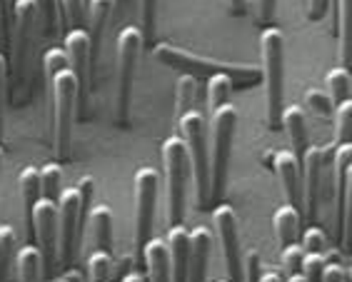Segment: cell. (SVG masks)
<instances>
[{"label":"cell","instance_id":"obj_1","mask_svg":"<svg viewBox=\"0 0 352 282\" xmlns=\"http://www.w3.org/2000/svg\"><path fill=\"white\" fill-rule=\"evenodd\" d=\"M43 70L53 93V138L58 160L70 158V140H73V120L78 110V80H75L65 50L50 47L43 55Z\"/></svg>","mask_w":352,"mask_h":282},{"label":"cell","instance_id":"obj_2","mask_svg":"<svg viewBox=\"0 0 352 282\" xmlns=\"http://www.w3.org/2000/svg\"><path fill=\"white\" fill-rule=\"evenodd\" d=\"M153 55L157 61L168 67H175L183 75H192V78H230L237 85H252V83L260 80V70L258 67H248V65H232V63H220L210 61V58H200V55H192L183 47H175L170 43H157L153 47Z\"/></svg>","mask_w":352,"mask_h":282},{"label":"cell","instance_id":"obj_3","mask_svg":"<svg viewBox=\"0 0 352 282\" xmlns=\"http://www.w3.org/2000/svg\"><path fill=\"white\" fill-rule=\"evenodd\" d=\"M265 80V120L267 128L278 130L283 125V98H285V35L278 28H265L260 35Z\"/></svg>","mask_w":352,"mask_h":282},{"label":"cell","instance_id":"obj_4","mask_svg":"<svg viewBox=\"0 0 352 282\" xmlns=\"http://www.w3.org/2000/svg\"><path fill=\"white\" fill-rule=\"evenodd\" d=\"M90 195H93V177H82L75 188L60 193L58 200V257L60 265L70 268L80 250L82 237V215L88 208Z\"/></svg>","mask_w":352,"mask_h":282},{"label":"cell","instance_id":"obj_5","mask_svg":"<svg viewBox=\"0 0 352 282\" xmlns=\"http://www.w3.org/2000/svg\"><path fill=\"white\" fill-rule=\"evenodd\" d=\"M177 128H180V138L188 148L197 205L205 208V205H210V148H208L205 118L197 110H190L183 118H177Z\"/></svg>","mask_w":352,"mask_h":282},{"label":"cell","instance_id":"obj_6","mask_svg":"<svg viewBox=\"0 0 352 282\" xmlns=\"http://www.w3.org/2000/svg\"><path fill=\"white\" fill-rule=\"evenodd\" d=\"M237 125V110L230 102L217 108L210 118V202H223L228 162H230L232 135Z\"/></svg>","mask_w":352,"mask_h":282},{"label":"cell","instance_id":"obj_7","mask_svg":"<svg viewBox=\"0 0 352 282\" xmlns=\"http://www.w3.org/2000/svg\"><path fill=\"white\" fill-rule=\"evenodd\" d=\"M142 30L138 25H125L118 33V122L128 125L133 80H135L138 61L142 50Z\"/></svg>","mask_w":352,"mask_h":282},{"label":"cell","instance_id":"obj_8","mask_svg":"<svg viewBox=\"0 0 352 282\" xmlns=\"http://www.w3.org/2000/svg\"><path fill=\"white\" fill-rule=\"evenodd\" d=\"M165 175H168V220L173 225H183L185 215V182L190 173L188 148L180 135H173L163 142Z\"/></svg>","mask_w":352,"mask_h":282},{"label":"cell","instance_id":"obj_9","mask_svg":"<svg viewBox=\"0 0 352 282\" xmlns=\"http://www.w3.org/2000/svg\"><path fill=\"white\" fill-rule=\"evenodd\" d=\"M41 0H13V75L15 83L25 80L28 61L33 50L35 28H38Z\"/></svg>","mask_w":352,"mask_h":282},{"label":"cell","instance_id":"obj_10","mask_svg":"<svg viewBox=\"0 0 352 282\" xmlns=\"http://www.w3.org/2000/svg\"><path fill=\"white\" fill-rule=\"evenodd\" d=\"M157 170L140 168L135 173V257L142 260L145 245L153 240V215L157 200Z\"/></svg>","mask_w":352,"mask_h":282},{"label":"cell","instance_id":"obj_11","mask_svg":"<svg viewBox=\"0 0 352 282\" xmlns=\"http://www.w3.org/2000/svg\"><path fill=\"white\" fill-rule=\"evenodd\" d=\"M28 225H30V232L38 240V250H41L43 260V277L47 280L53 275L55 262H58V202L41 197L35 202Z\"/></svg>","mask_w":352,"mask_h":282},{"label":"cell","instance_id":"obj_12","mask_svg":"<svg viewBox=\"0 0 352 282\" xmlns=\"http://www.w3.org/2000/svg\"><path fill=\"white\" fill-rule=\"evenodd\" d=\"M212 222H215V232L223 248L225 265H228V275L230 282L243 280V262H240V232H237V215L232 205H215L212 210Z\"/></svg>","mask_w":352,"mask_h":282},{"label":"cell","instance_id":"obj_13","mask_svg":"<svg viewBox=\"0 0 352 282\" xmlns=\"http://www.w3.org/2000/svg\"><path fill=\"white\" fill-rule=\"evenodd\" d=\"M330 158L332 148H320L312 145L307 148L305 158H302V173H305V202H307V217L310 222L318 220L320 210V197H322V185H325V175L330 170Z\"/></svg>","mask_w":352,"mask_h":282},{"label":"cell","instance_id":"obj_14","mask_svg":"<svg viewBox=\"0 0 352 282\" xmlns=\"http://www.w3.org/2000/svg\"><path fill=\"white\" fill-rule=\"evenodd\" d=\"M65 55H68L70 70H73L75 80H78V108H80L82 115L85 98H88L90 90V35L85 28L65 33Z\"/></svg>","mask_w":352,"mask_h":282},{"label":"cell","instance_id":"obj_15","mask_svg":"<svg viewBox=\"0 0 352 282\" xmlns=\"http://www.w3.org/2000/svg\"><path fill=\"white\" fill-rule=\"evenodd\" d=\"M272 168L280 180V188H283L285 197H287V205L298 208L302 202V180H300V160L290 150H278L272 153Z\"/></svg>","mask_w":352,"mask_h":282},{"label":"cell","instance_id":"obj_16","mask_svg":"<svg viewBox=\"0 0 352 282\" xmlns=\"http://www.w3.org/2000/svg\"><path fill=\"white\" fill-rule=\"evenodd\" d=\"M118 0H88V35H90V67L93 63L100 61L102 38H105V28L113 10H116Z\"/></svg>","mask_w":352,"mask_h":282},{"label":"cell","instance_id":"obj_17","mask_svg":"<svg viewBox=\"0 0 352 282\" xmlns=\"http://www.w3.org/2000/svg\"><path fill=\"white\" fill-rule=\"evenodd\" d=\"M170 250V280L188 282V260H190V232L183 225H173L168 232Z\"/></svg>","mask_w":352,"mask_h":282},{"label":"cell","instance_id":"obj_18","mask_svg":"<svg viewBox=\"0 0 352 282\" xmlns=\"http://www.w3.org/2000/svg\"><path fill=\"white\" fill-rule=\"evenodd\" d=\"M212 237L205 228L190 230V260H188V282H205L208 257H210Z\"/></svg>","mask_w":352,"mask_h":282},{"label":"cell","instance_id":"obj_19","mask_svg":"<svg viewBox=\"0 0 352 282\" xmlns=\"http://www.w3.org/2000/svg\"><path fill=\"white\" fill-rule=\"evenodd\" d=\"M145 268H148L150 282H173L170 280V250L168 242L163 240H150L142 252Z\"/></svg>","mask_w":352,"mask_h":282},{"label":"cell","instance_id":"obj_20","mask_svg":"<svg viewBox=\"0 0 352 282\" xmlns=\"http://www.w3.org/2000/svg\"><path fill=\"white\" fill-rule=\"evenodd\" d=\"M283 125L290 135L292 150L290 153L302 160L307 153V122H305V113L300 110V105H290V108L283 110Z\"/></svg>","mask_w":352,"mask_h":282},{"label":"cell","instance_id":"obj_21","mask_svg":"<svg viewBox=\"0 0 352 282\" xmlns=\"http://www.w3.org/2000/svg\"><path fill=\"white\" fill-rule=\"evenodd\" d=\"M272 228H275V237H278L280 248H287L292 242H298L300 232V213L298 208L292 205H280L275 213H272Z\"/></svg>","mask_w":352,"mask_h":282},{"label":"cell","instance_id":"obj_22","mask_svg":"<svg viewBox=\"0 0 352 282\" xmlns=\"http://www.w3.org/2000/svg\"><path fill=\"white\" fill-rule=\"evenodd\" d=\"M90 230H93L95 237V250H102V252H110L113 250V210L108 205H93L90 208Z\"/></svg>","mask_w":352,"mask_h":282},{"label":"cell","instance_id":"obj_23","mask_svg":"<svg viewBox=\"0 0 352 282\" xmlns=\"http://www.w3.org/2000/svg\"><path fill=\"white\" fill-rule=\"evenodd\" d=\"M338 41H340V63L350 73L352 70V0H338Z\"/></svg>","mask_w":352,"mask_h":282},{"label":"cell","instance_id":"obj_24","mask_svg":"<svg viewBox=\"0 0 352 282\" xmlns=\"http://www.w3.org/2000/svg\"><path fill=\"white\" fill-rule=\"evenodd\" d=\"M15 270H18V282H41L43 280V260L38 245L28 242L18 250L15 257Z\"/></svg>","mask_w":352,"mask_h":282},{"label":"cell","instance_id":"obj_25","mask_svg":"<svg viewBox=\"0 0 352 282\" xmlns=\"http://www.w3.org/2000/svg\"><path fill=\"white\" fill-rule=\"evenodd\" d=\"M18 193H21V200L25 205V215L30 220V213H33L35 202L43 197V190H41V170L35 168V165H28V168L21 170L18 175Z\"/></svg>","mask_w":352,"mask_h":282},{"label":"cell","instance_id":"obj_26","mask_svg":"<svg viewBox=\"0 0 352 282\" xmlns=\"http://www.w3.org/2000/svg\"><path fill=\"white\" fill-rule=\"evenodd\" d=\"M58 18H60L68 30L88 28V0H53Z\"/></svg>","mask_w":352,"mask_h":282},{"label":"cell","instance_id":"obj_27","mask_svg":"<svg viewBox=\"0 0 352 282\" xmlns=\"http://www.w3.org/2000/svg\"><path fill=\"white\" fill-rule=\"evenodd\" d=\"M352 225V162L345 173V188L338 200V240H347V228Z\"/></svg>","mask_w":352,"mask_h":282},{"label":"cell","instance_id":"obj_28","mask_svg":"<svg viewBox=\"0 0 352 282\" xmlns=\"http://www.w3.org/2000/svg\"><path fill=\"white\" fill-rule=\"evenodd\" d=\"M197 98V80L192 75H180L175 85V118H183L192 110V102Z\"/></svg>","mask_w":352,"mask_h":282},{"label":"cell","instance_id":"obj_29","mask_svg":"<svg viewBox=\"0 0 352 282\" xmlns=\"http://www.w3.org/2000/svg\"><path fill=\"white\" fill-rule=\"evenodd\" d=\"M60 185H63V168L58 162H47L41 168V190L45 200L58 202L60 200Z\"/></svg>","mask_w":352,"mask_h":282},{"label":"cell","instance_id":"obj_30","mask_svg":"<svg viewBox=\"0 0 352 282\" xmlns=\"http://www.w3.org/2000/svg\"><path fill=\"white\" fill-rule=\"evenodd\" d=\"M335 145H345L352 142V100L347 98L345 102L335 105Z\"/></svg>","mask_w":352,"mask_h":282},{"label":"cell","instance_id":"obj_31","mask_svg":"<svg viewBox=\"0 0 352 282\" xmlns=\"http://www.w3.org/2000/svg\"><path fill=\"white\" fill-rule=\"evenodd\" d=\"M327 87H330V100L332 105H340L350 98V73L345 67H332L327 73Z\"/></svg>","mask_w":352,"mask_h":282},{"label":"cell","instance_id":"obj_32","mask_svg":"<svg viewBox=\"0 0 352 282\" xmlns=\"http://www.w3.org/2000/svg\"><path fill=\"white\" fill-rule=\"evenodd\" d=\"M230 93H232L230 78H210V83H208V108H210V113L228 105Z\"/></svg>","mask_w":352,"mask_h":282},{"label":"cell","instance_id":"obj_33","mask_svg":"<svg viewBox=\"0 0 352 282\" xmlns=\"http://www.w3.org/2000/svg\"><path fill=\"white\" fill-rule=\"evenodd\" d=\"M13 250H15V230L13 225L3 222L0 225V282H6L8 277V265H10Z\"/></svg>","mask_w":352,"mask_h":282},{"label":"cell","instance_id":"obj_34","mask_svg":"<svg viewBox=\"0 0 352 282\" xmlns=\"http://www.w3.org/2000/svg\"><path fill=\"white\" fill-rule=\"evenodd\" d=\"M88 270H90V280L93 282H110V270H113V257H110V252L95 250L88 260Z\"/></svg>","mask_w":352,"mask_h":282},{"label":"cell","instance_id":"obj_35","mask_svg":"<svg viewBox=\"0 0 352 282\" xmlns=\"http://www.w3.org/2000/svg\"><path fill=\"white\" fill-rule=\"evenodd\" d=\"M302 260H305V250L300 248L298 242H292V245L283 248V270L287 277L302 272Z\"/></svg>","mask_w":352,"mask_h":282},{"label":"cell","instance_id":"obj_36","mask_svg":"<svg viewBox=\"0 0 352 282\" xmlns=\"http://www.w3.org/2000/svg\"><path fill=\"white\" fill-rule=\"evenodd\" d=\"M155 18H157V0H140V30L145 41H150L153 33H155Z\"/></svg>","mask_w":352,"mask_h":282},{"label":"cell","instance_id":"obj_37","mask_svg":"<svg viewBox=\"0 0 352 282\" xmlns=\"http://www.w3.org/2000/svg\"><path fill=\"white\" fill-rule=\"evenodd\" d=\"M305 102H307V108L315 115H320V118H330V115L335 113V105H332L330 95L320 93V90H307Z\"/></svg>","mask_w":352,"mask_h":282},{"label":"cell","instance_id":"obj_38","mask_svg":"<svg viewBox=\"0 0 352 282\" xmlns=\"http://www.w3.org/2000/svg\"><path fill=\"white\" fill-rule=\"evenodd\" d=\"M325 242H327V237L322 230L307 228L305 235H302V245H305L302 250H307V252H322V250H325Z\"/></svg>","mask_w":352,"mask_h":282},{"label":"cell","instance_id":"obj_39","mask_svg":"<svg viewBox=\"0 0 352 282\" xmlns=\"http://www.w3.org/2000/svg\"><path fill=\"white\" fill-rule=\"evenodd\" d=\"M6 75L8 63L6 55L0 53V140H3V125H6Z\"/></svg>","mask_w":352,"mask_h":282},{"label":"cell","instance_id":"obj_40","mask_svg":"<svg viewBox=\"0 0 352 282\" xmlns=\"http://www.w3.org/2000/svg\"><path fill=\"white\" fill-rule=\"evenodd\" d=\"M245 277L248 282H260V255L255 250L245 255Z\"/></svg>","mask_w":352,"mask_h":282},{"label":"cell","instance_id":"obj_41","mask_svg":"<svg viewBox=\"0 0 352 282\" xmlns=\"http://www.w3.org/2000/svg\"><path fill=\"white\" fill-rule=\"evenodd\" d=\"M322 282H345V268L340 262H325Z\"/></svg>","mask_w":352,"mask_h":282},{"label":"cell","instance_id":"obj_42","mask_svg":"<svg viewBox=\"0 0 352 282\" xmlns=\"http://www.w3.org/2000/svg\"><path fill=\"white\" fill-rule=\"evenodd\" d=\"M0 18H3V28L10 41V25H13V0H0Z\"/></svg>","mask_w":352,"mask_h":282},{"label":"cell","instance_id":"obj_43","mask_svg":"<svg viewBox=\"0 0 352 282\" xmlns=\"http://www.w3.org/2000/svg\"><path fill=\"white\" fill-rule=\"evenodd\" d=\"M325 8H327V0H307L305 3L307 18H310V21H320V18L325 15Z\"/></svg>","mask_w":352,"mask_h":282},{"label":"cell","instance_id":"obj_44","mask_svg":"<svg viewBox=\"0 0 352 282\" xmlns=\"http://www.w3.org/2000/svg\"><path fill=\"white\" fill-rule=\"evenodd\" d=\"M275 10H278V0H260V23H272L275 18Z\"/></svg>","mask_w":352,"mask_h":282},{"label":"cell","instance_id":"obj_45","mask_svg":"<svg viewBox=\"0 0 352 282\" xmlns=\"http://www.w3.org/2000/svg\"><path fill=\"white\" fill-rule=\"evenodd\" d=\"M230 10H232V13H243V10H245V0H230Z\"/></svg>","mask_w":352,"mask_h":282},{"label":"cell","instance_id":"obj_46","mask_svg":"<svg viewBox=\"0 0 352 282\" xmlns=\"http://www.w3.org/2000/svg\"><path fill=\"white\" fill-rule=\"evenodd\" d=\"M260 282H283V277L278 272H267L265 277H260Z\"/></svg>","mask_w":352,"mask_h":282},{"label":"cell","instance_id":"obj_47","mask_svg":"<svg viewBox=\"0 0 352 282\" xmlns=\"http://www.w3.org/2000/svg\"><path fill=\"white\" fill-rule=\"evenodd\" d=\"M120 282H142V277H140V275H138V272H128V275L122 277V280H120Z\"/></svg>","mask_w":352,"mask_h":282},{"label":"cell","instance_id":"obj_48","mask_svg":"<svg viewBox=\"0 0 352 282\" xmlns=\"http://www.w3.org/2000/svg\"><path fill=\"white\" fill-rule=\"evenodd\" d=\"M287 282H307V280H305V275H302V272H298V275L287 277Z\"/></svg>","mask_w":352,"mask_h":282},{"label":"cell","instance_id":"obj_49","mask_svg":"<svg viewBox=\"0 0 352 282\" xmlns=\"http://www.w3.org/2000/svg\"><path fill=\"white\" fill-rule=\"evenodd\" d=\"M3 158H6V153H3V145H0V168H3Z\"/></svg>","mask_w":352,"mask_h":282},{"label":"cell","instance_id":"obj_50","mask_svg":"<svg viewBox=\"0 0 352 282\" xmlns=\"http://www.w3.org/2000/svg\"><path fill=\"white\" fill-rule=\"evenodd\" d=\"M347 240L352 242V225H350V228H347Z\"/></svg>","mask_w":352,"mask_h":282},{"label":"cell","instance_id":"obj_51","mask_svg":"<svg viewBox=\"0 0 352 282\" xmlns=\"http://www.w3.org/2000/svg\"><path fill=\"white\" fill-rule=\"evenodd\" d=\"M55 282H73L70 277H60V280H55Z\"/></svg>","mask_w":352,"mask_h":282},{"label":"cell","instance_id":"obj_52","mask_svg":"<svg viewBox=\"0 0 352 282\" xmlns=\"http://www.w3.org/2000/svg\"><path fill=\"white\" fill-rule=\"evenodd\" d=\"M347 277H350V282H352V268H350V272H347Z\"/></svg>","mask_w":352,"mask_h":282},{"label":"cell","instance_id":"obj_53","mask_svg":"<svg viewBox=\"0 0 352 282\" xmlns=\"http://www.w3.org/2000/svg\"><path fill=\"white\" fill-rule=\"evenodd\" d=\"M217 282H230V280H217Z\"/></svg>","mask_w":352,"mask_h":282}]
</instances>
